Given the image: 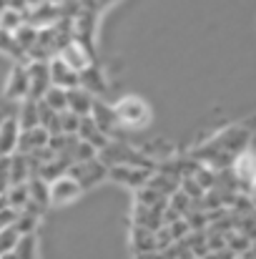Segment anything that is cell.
<instances>
[{
    "instance_id": "29",
    "label": "cell",
    "mask_w": 256,
    "mask_h": 259,
    "mask_svg": "<svg viewBox=\"0 0 256 259\" xmlns=\"http://www.w3.org/2000/svg\"><path fill=\"white\" fill-rule=\"evenodd\" d=\"M95 156H98V149H95L93 144H88V141H83V139L78 136V141H76V146H73V151H71L73 164H76V161H88V159H95Z\"/></svg>"
},
{
    "instance_id": "31",
    "label": "cell",
    "mask_w": 256,
    "mask_h": 259,
    "mask_svg": "<svg viewBox=\"0 0 256 259\" xmlns=\"http://www.w3.org/2000/svg\"><path fill=\"white\" fill-rule=\"evenodd\" d=\"M20 23H23V13L20 10H15V8L0 10V28L3 30H15Z\"/></svg>"
},
{
    "instance_id": "26",
    "label": "cell",
    "mask_w": 256,
    "mask_h": 259,
    "mask_svg": "<svg viewBox=\"0 0 256 259\" xmlns=\"http://www.w3.org/2000/svg\"><path fill=\"white\" fill-rule=\"evenodd\" d=\"M43 101L53 108V111H66L68 108V91L66 88H61V86H50L45 93H43Z\"/></svg>"
},
{
    "instance_id": "35",
    "label": "cell",
    "mask_w": 256,
    "mask_h": 259,
    "mask_svg": "<svg viewBox=\"0 0 256 259\" xmlns=\"http://www.w3.org/2000/svg\"><path fill=\"white\" fill-rule=\"evenodd\" d=\"M193 179H196V181H198L206 191H211V189H214V184H216V176L209 171V169H203V166H198V171L193 174Z\"/></svg>"
},
{
    "instance_id": "6",
    "label": "cell",
    "mask_w": 256,
    "mask_h": 259,
    "mask_svg": "<svg viewBox=\"0 0 256 259\" xmlns=\"http://www.w3.org/2000/svg\"><path fill=\"white\" fill-rule=\"evenodd\" d=\"M28 76H30V93H28V96L35 98V101H40L43 93L53 86L48 61H30V63H28Z\"/></svg>"
},
{
    "instance_id": "17",
    "label": "cell",
    "mask_w": 256,
    "mask_h": 259,
    "mask_svg": "<svg viewBox=\"0 0 256 259\" xmlns=\"http://www.w3.org/2000/svg\"><path fill=\"white\" fill-rule=\"evenodd\" d=\"M68 108L76 111L78 116H88L90 108H93V96H90V91H85L83 86L68 88Z\"/></svg>"
},
{
    "instance_id": "34",
    "label": "cell",
    "mask_w": 256,
    "mask_h": 259,
    "mask_svg": "<svg viewBox=\"0 0 256 259\" xmlns=\"http://www.w3.org/2000/svg\"><path fill=\"white\" fill-rule=\"evenodd\" d=\"M171 242H173V234H171L169 224H161V227L156 229V249H159V252H164Z\"/></svg>"
},
{
    "instance_id": "11",
    "label": "cell",
    "mask_w": 256,
    "mask_h": 259,
    "mask_svg": "<svg viewBox=\"0 0 256 259\" xmlns=\"http://www.w3.org/2000/svg\"><path fill=\"white\" fill-rule=\"evenodd\" d=\"M58 56H61V58H63V61H66V63L71 66V68H76L78 73L83 71L88 63H95V58H93V56H90V53L85 51V48L81 46V43H78V40H71L68 46H63Z\"/></svg>"
},
{
    "instance_id": "18",
    "label": "cell",
    "mask_w": 256,
    "mask_h": 259,
    "mask_svg": "<svg viewBox=\"0 0 256 259\" xmlns=\"http://www.w3.org/2000/svg\"><path fill=\"white\" fill-rule=\"evenodd\" d=\"M28 189H30V199L35 204H40L43 209H48V204H50V181H45L43 176L33 174L28 179Z\"/></svg>"
},
{
    "instance_id": "2",
    "label": "cell",
    "mask_w": 256,
    "mask_h": 259,
    "mask_svg": "<svg viewBox=\"0 0 256 259\" xmlns=\"http://www.w3.org/2000/svg\"><path fill=\"white\" fill-rule=\"evenodd\" d=\"M98 159L103 164H108V166H113V164H133V166L153 169V161L143 151H136V149H131L128 144H121V141H108L103 149H98Z\"/></svg>"
},
{
    "instance_id": "4",
    "label": "cell",
    "mask_w": 256,
    "mask_h": 259,
    "mask_svg": "<svg viewBox=\"0 0 256 259\" xmlns=\"http://www.w3.org/2000/svg\"><path fill=\"white\" fill-rule=\"evenodd\" d=\"M151 174H153L151 169L133 166V164H113V166H108V179H113L118 184H126V186H133V189L148 184Z\"/></svg>"
},
{
    "instance_id": "28",
    "label": "cell",
    "mask_w": 256,
    "mask_h": 259,
    "mask_svg": "<svg viewBox=\"0 0 256 259\" xmlns=\"http://www.w3.org/2000/svg\"><path fill=\"white\" fill-rule=\"evenodd\" d=\"M78 123H81V116L71 108L61 111L58 113V126H61V134H78Z\"/></svg>"
},
{
    "instance_id": "1",
    "label": "cell",
    "mask_w": 256,
    "mask_h": 259,
    "mask_svg": "<svg viewBox=\"0 0 256 259\" xmlns=\"http://www.w3.org/2000/svg\"><path fill=\"white\" fill-rule=\"evenodd\" d=\"M113 111H116L118 123H121L123 128L136 131V128H143V126L151 123V108H148L141 98H136V96L121 98V101L113 106Z\"/></svg>"
},
{
    "instance_id": "22",
    "label": "cell",
    "mask_w": 256,
    "mask_h": 259,
    "mask_svg": "<svg viewBox=\"0 0 256 259\" xmlns=\"http://www.w3.org/2000/svg\"><path fill=\"white\" fill-rule=\"evenodd\" d=\"M0 51H5V53L13 56L15 61H25V58H28V51L15 40L13 30H3V28H0Z\"/></svg>"
},
{
    "instance_id": "21",
    "label": "cell",
    "mask_w": 256,
    "mask_h": 259,
    "mask_svg": "<svg viewBox=\"0 0 256 259\" xmlns=\"http://www.w3.org/2000/svg\"><path fill=\"white\" fill-rule=\"evenodd\" d=\"M81 86L85 91H95V93H103L106 91V81H103L100 68L95 63H88L83 71H81Z\"/></svg>"
},
{
    "instance_id": "36",
    "label": "cell",
    "mask_w": 256,
    "mask_h": 259,
    "mask_svg": "<svg viewBox=\"0 0 256 259\" xmlns=\"http://www.w3.org/2000/svg\"><path fill=\"white\" fill-rule=\"evenodd\" d=\"M8 8V0H0V10H5Z\"/></svg>"
},
{
    "instance_id": "14",
    "label": "cell",
    "mask_w": 256,
    "mask_h": 259,
    "mask_svg": "<svg viewBox=\"0 0 256 259\" xmlns=\"http://www.w3.org/2000/svg\"><path fill=\"white\" fill-rule=\"evenodd\" d=\"M18 136H20L18 118H5L0 123V156H10L18 149Z\"/></svg>"
},
{
    "instance_id": "7",
    "label": "cell",
    "mask_w": 256,
    "mask_h": 259,
    "mask_svg": "<svg viewBox=\"0 0 256 259\" xmlns=\"http://www.w3.org/2000/svg\"><path fill=\"white\" fill-rule=\"evenodd\" d=\"M48 66H50V81H53V86H61V88H66V91L81 86V73L76 68H71L61 56H53L48 61Z\"/></svg>"
},
{
    "instance_id": "24",
    "label": "cell",
    "mask_w": 256,
    "mask_h": 259,
    "mask_svg": "<svg viewBox=\"0 0 256 259\" xmlns=\"http://www.w3.org/2000/svg\"><path fill=\"white\" fill-rule=\"evenodd\" d=\"M5 196H8V204H10V206L23 209V206L30 201V189H28V181H23V184H10V189L5 191Z\"/></svg>"
},
{
    "instance_id": "32",
    "label": "cell",
    "mask_w": 256,
    "mask_h": 259,
    "mask_svg": "<svg viewBox=\"0 0 256 259\" xmlns=\"http://www.w3.org/2000/svg\"><path fill=\"white\" fill-rule=\"evenodd\" d=\"M38 222H40L38 214H30V211H23V209H20V217L15 219V227L20 229V234H25V232H35Z\"/></svg>"
},
{
    "instance_id": "5",
    "label": "cell",
    "mask_w": 256,
    "mask_h": 259,
    "mask_svg": "<svg viewBox=\"0 0 256 259\" xmlns=\"http://www.w3.org/2000/svg\"><path fill=\"white\" fill-rule=\"evenodd\" d=\"M81 191H83V186L71 174H63L56 181H50V204H56V206L71 204L81 196Z\"/></svg>"
},
{
    "instance_id": "12",
    "label": "cell",
    "mask_w": 256,
    "mask_h": 259,
    "mask_svg": "<svg viewBox=\"0 0 256 259\" xmlns=\"http://www.w3.org/2000/svg\"><path fill=\"white\" fill-rule=\"evenodd\" d=\"M234 176L239 184L251 186V181L256 179V156L249 151H239L234 159Z\"/></svg>"
},
{
    "instance_id": "37",
    "label": "cell",
    "mask_w": 256,
    "mask_h": 259,
    "mask_svg": "<svg viewBox=\"0 0 256 259\" xmlns=\"http://www.w3.org/2000/svg\"><path fill=\"white\" fill-rule=\"evenodd\" d=\"M48 3H58V0H48Z\"/></svg>"
},
{
    "instance_id": "25",
    "label": "cell",
    "mask_w": 256,
    "mask_h": 259,
    "mask_svg": "<svg viewBox=\"0 0 256 259\" xmlns=\"http://www.w3.org/2000/svg\"><path fill=\"white\" fill-rule=\"evenodd\" d=\"M18 239H20V229H18L15 224L3 227V229H0V257L13 254V249H15Z\"/></svg>"
},
{
    "instance_id": "8",
    "label": "cell",
    "mask_w": 256,
    "mask_h": 259,
    "mask_svg": "<svg viewBox=\"0 0 256 259\" xmlns=\"http://www.w3.org/2000/svg\"><path fill=\"white\" fill-rule=\"evenodd\" d=\"M28 93H30V76H28V66H15L13 68V73H10V78H8V86H5V96L10 98V101H23V98H28Z\"/></svg>"
},
{
    "instance_id": "20",
    "label": "cell",
    "mask_w": 256,
    "mask_h": 259,
    "mask_svg": "<svg viewBox=\"0 0 256 259\" xmlns=\"http://www.w3.org/2000/svg\"><path fill=\"white\" fill-rule=\"evenodd\" d=\"M40 123V118H38V101L35 98H23V103H20V116H18V126H20V131L23 128H33V126H38Z\"/></svg>"
},
{
    "instance_id": "38",
    "label": "cell",
    "mask_w": 256,
    "mask_h": 259,
    "mask_svg": "<svg viewBox=\"0 0 256 259\" xmlns=\"http://www.w3.org/2000/svg\"><path fill=\"white\" fill-rule=\"evenodd\" d=\"M58 3H63V0H58Z\"/></svg>"
},
{
    "instance_id": "15",
    "label": "cell",
    "mask_w": 256,
    "mask_h": 259,
    "mask_svg": "<svg viewBox=\"0 0 256 259\" xmlns=\"http://www.w3.org/2000/svg\"><path fill=\"white\" fill-rule=\"evenodd\" d=\"M78 136L88 141V144H93L95 149H103L106 144H108V136L100 131V126L93 121V116L88 113V116H81V123H78Z\"/></svg>"
},
{
    "instance_id": "33",
    "label": "cell",
    "mask_w": 256,
    "mask_h": 259,
    "mask_svg": "<svg viewBox=\"0 0 256 259\" xmlns=\"http://www.w3.org/2000/svg\"><path fill=\"white\" fill-rule=\"evenodd\" d=\"M10 184V156H0V194H5Z\"/></svg>"
},
{
    "instance_id": "3",
    "label": "cell",
    "mask_w": 256,
    "mask_h": 259,
    "mask_svg": "<svg viewBox=\"0 0 256 259\" xmlns=\"http://www.w3.org/2000/svg\"><path fill=\"white\" fill-rule=\"evenodd\" d=\"M68 174L83 186V191H85V189L100 184V181L108 176V164H103V161L95 156V159H88V161H76V164H71Z\"/></svg>"
},
{
    "instance_id": "10",
    "label": "cell",
    "mask_w": 256,
    "mask_h": 259,
    "mask_svg": "<svg viewBox=\"0 0 256 259\" xmlns=\"http://www.w3.org/2000/svg\"><path fill=\"white\" fill-rule=\"evenodd\" d=\"M48 139H50V131H48L45 126H40V123L33 126V128H23L20 136H18V149H15V151H20V154H30V151L45 146Z\"/></svg>"
},
{
    "instance_id": "23",
    "label": "cell",
    "mask_w": 256,
    "mask_h": 259,
    "mask_svg": "<svg viewBox=\"0 0 256 259\" xmlns=\"http://www.w3.org/2000/svg\"><path fill=\"white\" fill-rule=\"evenodd\" d=\"M13 254L20 257V259L35 257V254H38V239H35V232H25V234H20V239H18Z\"/></svg>"
},
{
    "instance_id": "30",
    "label": "cell",
    "mask_w": 256,
    "mask_h": 259,
    "mask_svg": "<svg viewBox=\"0 0 256 259\" xmlns=\"http://www.w3.org/2000/svg\"><path fill=\"white\" fill-rule=\"evenodd\" d=\"M178 186H181V191H186V194H188L193 201H201V199L206 196V189H203V186H201V184H198L193 176H183Z\"/></svg>"
},
{
    "instance_id": "13",
    "label": "cell",
    "mask_w": 256,
    "mask_h": 259,
    "mask_svg": "<svg viewBox=\"0 0 256 259\" xmlns=\"http://www.w3.org/2000/svg\"><path fill=\"white\" fill-rule=\"evenodd\" d=\"M90 116H93V121L100 126V131L106 134V136H111L121 123H118V116H116V111L111 108V106H106V103H100V101H93V108H90Z\"/></svg>"
},
{
    "instance_id": "27",
    "label": "cell",
    "mask_w": 256,
    "mask_h": 259,
    "mask_svg": "<svg viewBox=\"0 0 256 259\" xmlns=\"http://www.w3.org/2000/svg\"><path fill=\"white\" fill-rule=\"evenodd\" d=\"M13 35H15V40L25 48V51H30L33 48V43L38 40V28L33 25V23H28V20H23L15 30H13Z\"/></svg>"
},
{
    "instance_id": "9",
    "label": "cell",
    "mask_w": 256,
    "mask_h": 259,
    "mask_svg": "<svg viewBox=\"0 0 256 259\" xmlns=\"http://www.w3.org/2000/svg\"><path fill=\"white\" fill-rule=\"evenodd\" d=\"M58 18H61L58 3H48V0L38 3L35 8H30V10H28V13L23 15V20L33 23L35 28H45V25H53V23H56Z\"/></svg>"
},
{
    "instance_id": "16",
    "label": "cell",
    "mask_w": 256,
    "mask_h": 259,
    "mask_svg": "<svg viewBox=\"0 0 256 259\" xmlns=\"http://www.w3.org/2000/svg\"><path fill=\"white\" fill-rule=\"evenodd\" d=\"M33 176V166H30V159L28 154H20V151H13L10 154V181L13 184H23Z\"/></svg>"
},
{
    "instance_id": "19",
    "label": "cell",
    "mask_w": 256,
    "mask_h": 259,
    "mask_svg": "<svg viewBox=\"0 0 256 259\" xmlns=\"http://www.w3.org/2000/svg\"><path fill=\"white\" fill-rule=\"evenodd\" d=\"M133 249H136L138 254L159 252V249H156V229H148V227L136 224V229H133Z\"/></svg>"
}]
</instances>
